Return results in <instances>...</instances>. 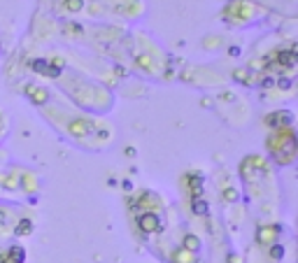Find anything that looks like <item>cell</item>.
<instances>
[{"label": "cell", "instance_id": "cell-7", "mask_svg": "<svg viewBox=\"0 0 298 263\" xmlns=\"http://www.w3.org/2000/svg\"><path fill=\"white\" fill-rule=\"evenodd\" d=\"M31 231V221H21V231H17V233H28Z\"/></svg>", "mask_w": 298, "mask_h": 263}, {"label": "cell", "instance_id": "cell-5", "mask_svg": "<svg viewBox=\"0 0 298 263\" xmlns=\"http://www.w3.org/2000/svg\"><path fill=\"white\" fill-rule=\"evenodd\" d=\"M65 7L70 12H77L79 7H82V0H65Z\"/></svg>", "mask_w": 298, "mask_h": 263}, {"label": "cell", "instance_id": "cell-8", "mask_svg": "<svg viewBox=\"0 0 298 263\" xmlns=\"http://www.w3.org/2000/svg\"><path fill=\"white\" fill-rule=\"evenodd\" d=\"M273 256H275V259L277 256H282V247H273Z\"/></svg>", "mask_w": 298, "mask_h": 263}, {"label": "cell", "instance_id": "cell-4", "mask_svg": "<svg viewBox=\"0 0 298 263\" xmlns=\"http://www.w3.org/2000/svg\"><path fill=\"white\" fill-rule=\"evenodd\" d=\"M193 212L196 214H205L207 212V203H203L201 198H193Z\"/></svg>", "mask_w": 298, "mask_h": 263}, {"label": "cell", "instance_id": "cell-6", "mask_svg": "<svg viewBox=\"0 0 298 263\" xmlns=\"http://www.w3.org/2000/svg\"><path fill=\"white\" fill-rule=\"evenodd\" d=\"M184 242H189V247H191V249H198V240H196L193 235H189V238H184Z\"/></svg>", "mask_w": 298, "mask_h": 263}, {"label": "cell", "instance_id": "cell-3", "mask_svg": "<svg viewBox=\"0 0 298 263\" xmlns=\"http://www.w3.org/2000/svg\"><path fill=\"white\" fill-rule=\"evenodd\" d=\"M268 124L270 126H275V124H291V114L289 112H275V114H270L268 116Z\"/></svg>", "mask_w": 298, "mask_h": 263}, {"label": "cell", "instance_id": "cell-2", "mask_svg": "<svg viewBox=\"0 0 298 263\" xmlns=\"http://www.w3.org/2000/svg\"><path fill=\"white\" fill-rule=\"evenodd\" d=\"M138 226H140V231H145V233H156L161 228V221L154 212H147V214H142L138 219Z\"/></svg>", "mask_w": 298, "mask_h": 263}, {"label": "cell", "instance_id": "cell-1", "mask_svg": "<svg viewBox=\"0 0 298 263\" xmlns=\"http://www.w3.org/2000/svg\"><path fill=\"white\" fill-rule=\"evenodd\" d=\"M268 151L273 154L277 163H282V166H287L294 161L296 156V135H294V131L291 128H277L273 135L268 137Z\"/></svg>", "mask_w": 298, "mask_h": 263}]
</instances>
